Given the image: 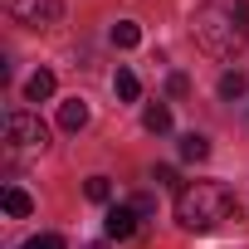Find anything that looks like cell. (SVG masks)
Segmentation results:
<instances>
[{"label": "cell", "mask_w": 249, "mask_h": 249, "mask_svg": "<svg viewBox=\"0 0 249 249\" xmlns=\"http://www.w3.org/2000/svg\"><path fill=\"white\" fill-rule=\"evenodd\" d=\"M176 220L191 234H210V230L239 220V205H234V196L220 181H196V186H181L176 191Z\"/></svg>", "instance_id": "cell-2"}, {"label": "cell", "mask_w": 249, "mask_h": 249, "mask_svg": "<svg viewBox=\"0 0 249 249\" xmlns=\"http://www.w3.org/2000/svg\"><path fill=\"white\" fill-rule=\"evenodd\" d=\"M137 39H142V30H137L132 20H117V25H112V44H117V49H137Z\"/></svg>", "instance_id": "cell-11"}, {"label": "cell", "mask_w": 249, "mask_h": 249, "mask_svg": "<svg viewBox=\"0 0 249 249\" xmlns=\"http://www.w3.org/2000/svg\"><path fill=\"white\" fill-rule=\"evenodd\" d=\"M20 249H69V244H64L59 234H35V239H25Z\"/></svg>", "instance_id": "cell-15"}, {"label": "cell", "mask_w": 249, "mask_h": 249, "mask_svg": "<svg viewBox=\"0 0 249 249\" xmlns=\"http://www.w3.org/2000/svg\"><path fill=\"white\" fill-rule=\"evenodd\" d=\"M191 35L210 59H234L249 44V5L244 0H205L191 20Z\"/></svg>", "instance_id": "cell-1"}, {"label": "cell", "mask_w": 249, "mask_h": 249, "mask_svg": "<svg viewBox=\"0 0 249 249\" xmlns=\"http://www.w3.org/2000/svg\"><path fill=\"white\" fill-rule=\"evenodd\" d=\"M152 181H157V186H166V191H176V186H181L171 166H157V171H152Z\"/></svg>", "instance_id": "cell-16"}, {"label": "cell", "mask_w": 249, "mask_h": 249, "mask_svg": "<svg viewBox=\"0 0 249 249\" xmlns=\"http://www.w3.org/2000/svg\"><path fill=\"white\" fill-rule=\"evenodd\" d=\"M0 205H5V215H15V220H25V215L35 210V200H30V196H25L20 186H10L5 196H0Z\"/></svg>", "instance_id": "cell-9"}, {"label": "cell", "mask_w": 249, "mask_h": 249, "mask_svg": "<svg viewBox=\"0 0 249 249\" xmlns=\"http://www.w3.org/2000/svg\"><path fill=\"white\" fill-rule=\"evenodd\" d=\"M5 142L15 152H44L49 147V127H44L35 112H10L5 117Z\"/></svg>", "instance_id": "cell-4"}, {"label": "cell", "mask_w": 249, "mask_h": 249, "mask_svg": "<svg viewBox=\"0 0 249 249\" xmlns=\"http://www.w3.org/2000/svg\"><path fill=\"white\" fill-rule=\"evenodd\" d=\"M137 220H142V215H137L132 205H112L103 230H107V239H132V234H137Z\"/></svg>", "instance_id": "cell-5"}, {"label": "cell", "mask_w": 249, "mask_h": 249, "mask_svg": "<svg viewBox=\"0 0 249 249\" xmlns=\"http://www.w3.org/2000/svg\"><path fill=\"white\" fill-rule=\"evenodd\" d=\"M181 157H186V161H205V157H210V142H205L200 132H191V137H181Z\"/></svg>", "instance_id": "cell-12"}, {"label": "cell", "mask_w": 249, "mask_h": 249, "mask_svg": "<svg viewBox=\"0 0 249 249\" xmlns=\"http://www.w3.org/2000/svg\"><path fill=\"white\" fill-rule=\"evenodd\" d=\"M0 5H5V15L15 25H25V30H49L64 15V0H0Z\"/></svg>", "instance_id": "cell-3"}, {"label": "cell", "mask_w": 249, "mask_h": 249, "mask_svg": "<svg viewBox=\"0 0 249 249\" xmlns=\"http://www.w3.org/2000/svg\"><path fill=\"white\" fill-rule=\"evenodd\" d=\"M83 196H88L93 205H107V200H112V186H107V176H88V181H83Z\"/></svg>", "instance_id": "cell-13"}, {"label": "cell", "mask_w": 249, "mask_h": 249, "mask_svg": "<svg viewBox=\"0 0 249 249\" xmlns=\"http://www.w3.org/2000/svg\"><path fill=\"white\" fill-rule=\"evenodd\" d=\"M83 249H107V244H83Z\"/></svg>", "instance_id": "cell-17"}, {"label": "cell", "mask_w": 249, "mask_h": 249, "mask_svg": "<svg viewBox=\"0 0 249 249\" xmlns=\"http://www.w3.org/2000/svg\"><path fill=\"white\" fill-rule=\"evenodd\" d=\"M25 98H30V103H44V98H54V73H49V69L30 73V83H25Z\"/></svg>", "instance_id": "cell-8"}, {"label": "cell", "mask_w": 249, "mask_h": 249, "mask_svg": "<svg viewBox=\"0 0 249 249\" xmlns=\"http://www.w3.org/2000/svg\"><path fill=\"white\" fill-rule=\"evenodd\" d=\"M112 93H117L122 103H137V98H142V83H137V73H132V69H117V73H112Z\"/></svg>", "instance_id": "cell-7"}, {"label": "cell", "mask_w": 249, "mask_h": 249, "mask_svg": "<svg viewBox=\"0 0 249 249\" xmlns=\"http://www.w3.org/2000/svg\"><path fill=\"white\" fill-rule=\"evenodd\" d=\"M142 127H147V132H171V107L152 103V107L142 112Z\"/></svg>", "instance_id": "cell-10"}, {"label": "cell", "mask_w": 249, "mask_h": 249, "mask_svg": "<svg viewBox=\"0 0 249 249\" xmlns=\"http://www.w3.org/2000/svg\"><path fill=\"white\" fill-rule=\"evenodd\" d=\"M59 127H64V132H78V127H88V103H83V98H69V103H59Z\"/></svg>", "instance_id": "cell-6"}, {"label": "cell", "mask_w": 249, "mask_h": 249, "mask_svg": "<svg viewBox=\"0 0 249 249\" xmlns=\"http://www.w3.org/2000/svg\"><path fill=\"white\" fill-rule=\"evenodd\" d=\"M244 93V73H225L220 78V98H239Z\"/></svg>", "instance_id": "cell-14"}]
</instances>
